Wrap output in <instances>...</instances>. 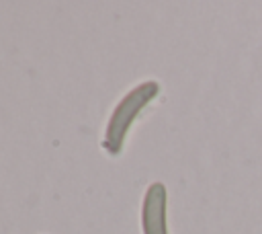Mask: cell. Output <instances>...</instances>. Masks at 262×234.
I'll use <instances>...</instances> for the list:
<instances>
[{
  "mask_svg": "<svg viewBox=\"0 0 262 234\" xmlns=\"http://www.w3.org/2000/svg\"><path fill=\"white\" fill-rule=\"evenodd\" d=\"M166 203H168L166 187L162 183H151L145 189L143 207H141V228H143V234H168Z\"/></svg>",
  "mask_w": 262,
  "mask_h": 234,
  "instance_id": "cell-2",
  "label": "cell"
},
{
  "mask_svg": "<svg viewBox=\"0 0 262 234\" xmlns=\"http://www.w3.org/2000/svg\"><path fill=\"white\" fill-rule=\"evenodd\" d=\"M160 92V84L154 80H145L141 84H137L135 88H131L121 103L115 107V111L111 113V119L106 123V131H104V150L113 156H117L123 150L125 138L129 127L133 125V121L139 117V113L158 96Z\"/></svg>",
  "mask_w": 262,
  "mask_h": 234,
  "instance_id": "cell-1",
  "label": "cell"
}]
</instances>
